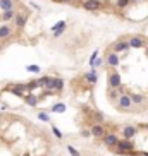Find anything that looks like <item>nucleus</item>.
Segmentation results:
<instances>
[{"label": "nucleus", "instance_id": "obj_1", "mask_svg": "<svg viewBox=\"0 0 148 156\" xmlns=\"http://www.w3.org/2000/svg\"><path fill=\"white\" fill-rule=\"evenodd\" d=\"M117 105H119V108H122V110H129L131 108V98L127 95H120L119 98H117Z\"/></svg>", "mask_w": 148, "mask_h": 156}, {"label": "nucleus", "instance_id": "obj_2", "mask_svg": "<svg viewBox=\"0 0 148 156\" xmlns=\"http://www.w3.org/2000/svg\"><path fill=\"white\" fill-rule=\"evenodd\" d=\"M109 86H110V88H119V86H120V75H119V72L112 70V72L109 74Z\"/></svg>", "mask_w": 148, "mask_h": 156}, {"label": "nucleus", "instance_id": "obj_3", "mask_svg": "<svg viewBox=\"0 0 148 156\" xmlns=\"http://www.w3.org/2000/svg\"><path fill=\"white\" fill-rule=\"evenodd\" d=\"M129 48H143L145 47V41L141 40L140 36H133V38H129Z\"/></svg>", "mask_w": 148, "mask_h": 156}, {"label": "nucleus", "instance_id": "obj_4", "mask_svg": "<svg viewBox=\"0 0 148 156\" xmlns=\"http://www.w3.org/2000/svg\"><path fill=\"white\" fill-rule=\"evenodd\" d=\"M64 29H65V21H60V22H57L52 26V31H54V36H60L64 33Z\"/></svg>", "mask_w": 148, "mask_h": 156}, {"label": "nucleus", "instance_id": "obj_5", "mask_svg": "<svg viewBox=\"0 0 148 156\" xmlns=\"http://www.w3.org/2000/svg\"><path fill=\"white\" fill-rule=\"evenodd\" d=\"M86 10H98L100 9V2L98 0H86L85 4H83Z\"/></svg>", "mask_w": 148, "mask_h": 156}, {"label": "nucleus", "instance_id": "obj_6", "mask_svg": "<svg viewBox=\"0 0 148 156\" xmlns=\"http://www.w3.org/2000/svg\"><path fill=\"white\" fill-rule=\"evenodd\" d=\"M26 19H28V16L26 14H16L14 16V22L17 27H24V24H26Z\"/></svg>", "mask_w": 148, "mask_h": 156}, {"label": "nucleus", "instance_id": "obj_7", "mask_svg": "<svg viewBox=\"0 0 148 156\" xmlns=\"http://www.w3.org/2000/svg\"><path fill=\"white\" fill-rule=\"evenodd\" d=\"M127 48H129V43H127V41H117V43H114V52H115V53L124 52Z\"/></svg>", "mask_w": 148, "mask_h": 156}, {"label": "nucleus", "instance_id": "obj_8", "mask_svg": "<svg viewBox=\"0 0 148 156\" xmlns=\"http://www.w3.org/2000/svg\"><path fill=\"white\" fill-rule=\"evenodd\" d=\"M107 64H109L110 67H115V65H119V57H117V53H115V52H112V53L107 57Z\"/></svg>", "mask_w": 148, "mask_h": 156}, {"label": "nucleus", "instance_id": "obj_9", "mask_svg": "<svg viewBox=\"0 0 148 156\" xmlns=\"http://www.w3.org/2000/svg\"><path fill=\"white\" fill-rule=\"evenodd\" d=\"M10 34H12V29H10L7 24H2V26H0V38L5 40V38H9Z\"/></svg>", "mask_w": 148, "mask_h": 156}, {"label": "nucleus", "instance_id": "obj_10", "mask_svg": "<svg viewBox=\"0 0 148 156\" xmlns=\"http://www.w3.org/2000/svg\"><path fill=\"white\" fill-rule=\"evenodd\" d=\"M14 16H16L14 9L4 10V14H2V21H4V22H9V21H12V19H14Z\"/></svg>", "mask_w": 148, "mask_h": 156}, {"label": "nucleus", "instance_id": "obj_11", "mask_svg": "<svg viewBox=\"0 0 148 156\" xmlns=\"http://www.w3.org/2000/svg\"><path fill=\"white\" fill-rule=\"evenodd\" d=\"M117 141H119V139H117L115 136H112V134H110V136H105V137H103V143H105L107 146H110V148H114V146L117 144Z\"/></svg>", "mask_w": 148, "mask_h": 156}, {"label": "nucleus", "instance_id": "obj_12", "mask_svg": "<svg viewBox=\"0 0 148 156\" xmlns=\"http://www.w3.org/2000/svg\"><path fill=\"white\" fill-rule=\"evenodd\" d=\"M0 9H2V10L14 9V0H0Z\"/></svg>", "mask_w": 148, "mask_h": 156}, {"label": "nucleus", "instance_id": "obj_13", "mask_svg": "<svg viewBox=\"0 0 148 156\" xmlns=\"http://www.w3.org/2000/svg\"><path fill=\"white\" fill-rule=\"evenodd\" d=\"M91 132H93V136H97V137H102L103 134H105V130H103V127H102V125H93Z\"/></svg>", "mask_w": 148, "mask_h": 156}, {"label": "nucleus", "instance_id": "obj_14", "mask_svg": "<svg viewBox=\"0 0 148 156\" xmlns=\"http://www.w3.org/2000/svg\"><path fill=\"white\" fill-rule=\"evenodd\" d=\"M134 134H136V129H134V127H131V125L124 129V136H126V139H131Z\"/></svg>", "mask_w": 148, "mask_h": 156}, {"label": "nucleus", "instance_id": "obj_15", "mask_svg": "<svg viewBox=\"0 0 148 156\" xmlns=\"http://www.w3.org/2000/svg\"><path fill=\"white\" fill-rule=\"evenodd\" d=\"M129 98H131V103H134V105H141L143 100H145L143 95H133V96H129Z\"/></svg>", "mask_w": 148, "mask_h": 156}, {"label": "nucleus", "instance_id": "obj_16", "mask_svg": "<svg viewBox=\"0 0 148 156\" xmlns=\"http://www.w3.org/2000/svg\"><path fill=\"white\" fill-rule=\"evenodd\" d=\"M127 5H129V0H117V7L119 9H124Z\"/></svg>", "mask_w": 148, "mask_h": 156}, {"label": "nucleus", "instance_id": "obj_17", "mask_svg": "<svg viewBox=\"0 0 148 156\" xmlns=\"http://www.w3.org/2000/svg\"><path fill=\"white\" fill-rule=\"evenodd\" d=\"M26 70H29V72H40V67L38 65H28Z\"/></svg>", "mask_w": 148, "mask_h": 156}, {"label": "nucleus", "instance_id": "obj_18", "mask_svg": "<svg viewBox=\"0 0 148 156\" xmlns=\"http://www.w3.org/2000/svg\"><path fill=\"white\" fill-rule=\"evenodd\" d=\"M64 110H65L64 105H55V106H54V112H57V113H60V112H64Z\"/></svg>", "mask_w": 148, "mask_h": 156}, {"label": "nucleus", "instance_id": "obj_19", "mask_svg": "<svg viewBox=\"0 0 148 156\" xmlns=\"http://www.w3.org/2000/svg\"><path fill=\"white\" fill-rule=\"evenodd\" d=\"M97 57H98V50H95V52H93V55L90 57V65H93V62H95V58H97Z\"/></svg>", "mask_w": 148, "mask_h": 156}, {"label": "nucleus", "instance_id": "obj_20", "mask_svg": "<svg viewBox=\"0 0 148 156\" xmlns=\"http://www.w3.org/2000/svg\"><path fill=\"white\" fill-rule=\"evenodd\" d=\"M69 153H71L72 156H79V153H78V151L74 149V148H71V146H69Z\"/></svg>", "mask_w": 148, "mask_h": 156}, {"label": "nucleus", "instance_id": "obj_21", "mask_svg": "<svg viewBox=\"0 0 148 156\" xmlns=\"http://www.w3.org/2000/svg\"><path fill=\"white\" fill-rule=\"evenodd\" d=\"M40 118L45 120V122H48V115H45V113H40Z\"/></svg>", "mask_w": 148, "mask_h": 156}, {"label": "nucleus", "instance_id": "obj_22", "mask_svg": "<svg viewBox=\"0 0 148 156\" xmlns=\"http://www.w3.org/2000/svg\"><path fill=\"white\" fill-rule=\"evenodd\" d=\"M59 2H72V0H59Z\"/></svg>", "mask_w": 148, "mask_h": 156}, {"label": "nucleus", "instance_id": "obj_23", "mask_svg": "<svg viewBox=\"0 0 148 156\" xmlns=\"http://www.w3.org/2000/svg\"><path fill=\"white\" fill-rule=\"evenodd\" d=\"M129 2H141V0H129Z\"/></svg>", "mask_w": 148, "mask_h": 156}, {"label": "nucleus", "instance_id": "obj_24", "mask_svg": "<svg viewBox=\"0 0 148 156\" xmlns=\"http://www.w3.org/2000/svg\"><path fill=\"white\" fill-rule=\"evenodd\" d=\"M2 48H4V45H0V52H2Z\"/></svg>", "mask_w": 148, "mask_h": 156}, {"label": "nucleus", "instance_id": "obj_25", "mask_svg": "<svg viewBox=\"0 0 148 156\" xmlns=\"http://www.w3.org/2000/svg\"><path fill=\"white\" fill-rule=\"evenodd\" d=\"M0 123H2V115H0Z\"/></svg>", "mask_w": 148, "mask_h": 156}, {"label": "nucleus", "instance_id": "obj_26", "mask_svg": "<svg viewBox=\"0 0 148 156\" xmlns=\"http://www.w3.org/2000/svg\"><path fill=\"white\" fill-rule=\"evenodd\" d=\"M147 57H148V48H147Z\"/></svg>", "mask_w": 148, "mask_h": 156}]
</instances>
